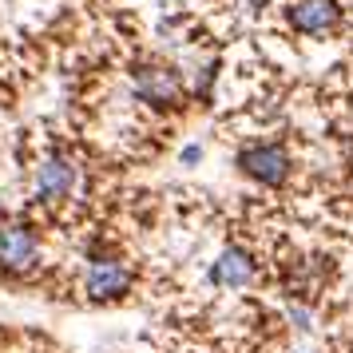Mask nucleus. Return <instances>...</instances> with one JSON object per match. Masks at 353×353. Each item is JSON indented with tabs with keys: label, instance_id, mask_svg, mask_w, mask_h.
Instances as JSON below:
<instances>
[{
	"label": "nucleus",
	"instance_id": "1",
	"mask_svg": "<svg viewBox=\"0 0 353 353\" xmlns=\"http://www.w3.org/2000/svg\"><path fill=\"white\" fill-rule=\"evenodd\" d=\"M131 286V270L119 254H96L83 266V294L92 302H119Z\"/></svg>",
	"mask_w": 353,
	"mask_h": 353
},
{
	"label": "nucleus",
	"instance_id": "2",
	"mask_svg": "<svg viewBox=\"0 0 353 353\" xmlns=\"http://www.w3.org/2000/svg\"><path fill=\"white\" fill-rule=\"evenodd\" d=\"M239 171L262 187H282L294 171V159L282 143H250L239 151Z\"/></svg>",
	"mask_w": 353,
	"mask_h": 353
},
{
	"label": "nucleus",
	"instance_id": "3",
	"mask_svg": "<svg viewBox=\"0 0 353 353\" xmlns=\"http://www.w3.org/2000/svg\"><path fill=\"white\" fill-rule=\"evenodd\" d=\"M76 183H80V171H76V163L68 155H44L32 171V194L40 203H64V199H72Z\"/></svg>",
	"mask_w": 353,
	"mask_h": 353
},
{
	"label": "nucleus",
	"instance_id": "4",
	"mask_svg": "<svg viewBox=\"0 0 353 353\" xmlns=\"http://www.w3.org/2000/svg\"><path fill=\"white\" fill-rule=\"evenodd\" d=\"M40 266V234L24 223L0 226V270L32 274Z\"/></svg>",
	"mask_w": 353,
	"mask_h": 353
},
{
	"label": "nucleus",
	"instance_id": "5",
	"mask_svg": "<svg viewBox=\"0 0 353 353\" xmlns=\"http://www.w3.org/2000/svg\"><path fill=\"white\" fill-rule=\"evenodd\" d=\"M131 88L151 108H175L179 99H183V80H179L175 68H167V64H143L135 72Z\"/></svg>",
	"mask_w": 353,
	"mask_h": 353
},
{
	"label": "nucleus",
	"instance_id": "6",
	"mask_svg": "<svg viewBox=\"0 0 353 353\" xmlns=\"http://www.w3.org/2000/svg\"><path fill=\"white\" fill-rule=\"evenodd\" d=\"M286 20L302 36H330L341 24V4L337 0H290Z\"/></svg>",
	"mask_w": 353,
	"mask_h": 353
},
{
	"label": "nucleus",
	"instance_id": "7",
	"mask_svg": "<svg viewBox=\"0 0 353 353\" xmlns=\"http://www.w3.org/2000/svg\"><path fill=\"white\" fill-rule=\"evenodd\" d=\"M254 278H258V262L242 246H226L223 254L214 258V266H210V282L223 290H242V286H250Z\"/></svg>",
	"mask_w": 353,
	"mask_h": 353
},
{
	"label": "nucleus",
	"instance_id": "8",
	"mask_svg": "<svg viewBox=\"0 0 353 353\" xmlns=\"http://www.w3.org/2000/svg\"><path fill=\"white\" fill-rule=\"evenodd\" d=\"M203 159V147L199 143H191V147H183V163H187V167H194V163Z\"/></svg>",
	"mask_w": 353,
	"mask_h": 353
}]
</instances>
